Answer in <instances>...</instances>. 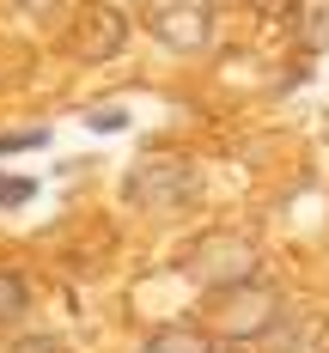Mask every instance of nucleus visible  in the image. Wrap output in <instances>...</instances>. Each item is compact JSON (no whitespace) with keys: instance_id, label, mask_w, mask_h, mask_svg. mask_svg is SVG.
<instances>
[{"instance_id":"1","label":"nucleus","mask_w":329,"mask_h":353,"mask_svg":"<svg viewBox=\"0 0 329 353\" xmlns=\"http://www.w3.org/2000/svg\"><path fill=\"white\" fill-rule=\"evenodd\" d=\"M122 195L146 213H177L195 201V165H183V159H141L128 183H122Z\"/></svg>"},{"instance_id":"2","label":"nucleus","mask_w":329,"mask_h":353,"mask_svg":"<svg viewBox=\"0 0 329 353\" xmlns=\"http://www.w3.org/2000/svg\"><path fill=\"white\" fill-rule=\"evenodd\" d=\"M189 274L232 292V286L256 281V250L244 244V238H201V244H195V256H189Z\"/></svg>"},{"instance_id":"3","label":"nucleus","mask_w":329,"mask_h":353,"mask_svg":"<svg viewBox=\"0 0 329 353\" xmlns=\"http://www.w3.org/2000/svg\"><path fill=\"white\" fill-rule=\"evenodd\" d=\"M122 37H128V19L116 12V6H79V19H73V55L79 61H110L116 49H122Z\"/></svg>"},{"instance_id":"4","label":"nucleus","mask_w":329,"mask_h":353,"mask_svg":"<svg viewBox=\"0 0 329 353\" xmlns=\"http://www.w3.org/2000/svg\"><path fill=\"white\" fill-rule=\"evenodd\" d=\"M25 311H31V281L19 268H0V329L25 323Z\"/></svg>"},{"instance_id":"5","label":"nucleus","mask_w":329,"mask_h":353,"mask_svg":"<svg viewBox=\"0 0 329 353\" xmlns=\"http://www.w3.org/2000/svg\"><path fill=\"white\" fill-rule=\"evenodd\" d=\"M141 353H214V341H208L201 329L177 323V329H159V335H152V341H146Z\"/></svg>"},{"instance_id":"6","label":"nucleus","mask_w":329,"mask_h":353,"mask_svg":"<svg viewBox=\"0 0 329 353\" xmlns=\"http://www.w3.org/2000/svg\"><path fill=\"white\" fill-rule=\"evenodd\" d=\"M31 195H37L31 176H6L0 171V208H19V201H31Z\"/></svg>"},{"instance_id":"7","label":"nucleus","mask_w":329,"mask_h":353,"mask_svg":"<svg viewBox=\"0 0 329 353\" xmlns=\"http://www.w3.org/2000/svg\"><path fill=\"white\" fill-rule=\"evenodd\" d=\"M305 37H311V43H329V0H311V12H305Z\"/></svg>"},{"instance_id":"8","label":"nucleus","mask_w":329,"mask_h":353,"mask_svg":"<svg viewBox=\"0 0 329 353\" xmlns=\"http://www.w3.org/2000/svg\"><path fill=\"white\" fill-rule=\"evenodd\" d=\"M244 6H250L256 19H275V25H281V19H292V12H299V0H244Z\"/></svg>"},{"instance_id":"9","label":"nucleus","mask_w":329,"mask_h":353,"mask_svg":"<svg viewBox=\"0 0 329 353\" xmlns=\"http://www.w3.org/2000/svg\"><path fill=\"white\" fill-rule=\"evenodd\" d=\"M12 353H61V341H55V335H19Z\"/></svg>"},{"instance_id":"10","label":"nucleus","mask_w":329,"mask_h":353,"mask_svg":"<svg viewBox=\"0 0 329 353\" xmlns=\"http://www.w3.org/2000/svg\"><path fill=\"white\" fill-rule=\"evenodd\" d=\"M49 134L43 128H31V134H0V152H25V146H43Z\"/></svg>"},{"instance_id":"11","label":"nucleus","mask_w":329,"mask_h":353,"mask_svg":"<svg viewBox=\"0 0 329 353\" xmlns=\"http://www.w3.org/2000/svg\"><path fill=\"white\" fill-rule=\"evenodd\" d=\"M122 122H128L122 110H98V116H92V128H122Z\"/></svg>"}]
</instances>
